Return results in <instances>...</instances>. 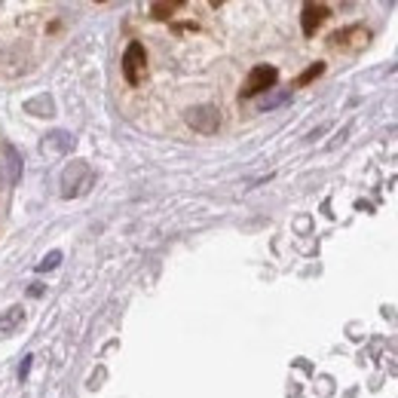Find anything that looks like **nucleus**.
I'll return each mask as SVG.
<instances>
[{"instance_id": "f257e3e1", "label": "nucleus", "mask_w": 398, "mask_h": 398, "mask_svg": "<svg viewBox=\"0 0 398 398\" xmlns=\"http://www.w3.org/2000/svg\"><path fill=\"white\" fill-rule=\"evenodd\" d=\"M123 77H126L129 86H138L147 77V52L138 40H132L123 52Z\"/></svg>"}, {"instance_id": "f03ea898", "label": "nucleus", "mask_w": 398, "mask_h": 398, "mask_svg": "<svg viewBox=\"0 0 398 398\" xmlns=\"http://www.w3.org/2000/svg\"><path fill=\"white\" fill-rule=\"evenodd\" d=\"M89 178H92V172H89L86 162H80V160L68 162V166H64V172H62V197L64 199L80 197V193L89 187Z\"/></svg>"}, {"instance_id": "7ed1b4c3", "label": "nucleus", "mask_w": 398, "mask_h": 398, "mask_svg": "<svg viewBox=\"0 0 398 398\" xmlns=\"http://www.w3.org/2000/svg\"><path fill=\"white\" fill-rule=\"evenodd\" d=\"M276 80H279V71L273 68V64H258V68H251V74L245 77L242 92L239 95H242V99H254V95L276 86Z\"/></svg>"}, {"instance_id": "20e7f679", "label": "nucleus", "mask_w": 398, "mask_h": 398, "mask_svg": "<svg viewBox=\"0 0 398 398\" xmlns=\"http://www.w3.org/2000/svg\"><path fill=\"white\" fill-rule=\"evenodd\" d=\"M184 120H187V126L197 129L199 135H212V132H218V126H221V114L212 104H197V108H190L184 114Z\"/></svg>"}, {"instance_id": "39448f33", "label": "nucleus", "mask_w": 398, "mask_h": 398, "mask_svg": "<svg viewBox=\"0 0 398 398\" xmlns=\"http://www.w3.org/2000/svg\"><path fill=\"white\" fill-rule=\"evenodd\" d=\"M331 16V10L325 3H306L303 6V18H300V28H303L306 37H312L319 31V25Z\"/></svg>"}, {"instance_id": "423d86ee", "label": "nucleus", "mask_w": 398, "mask_h": 398, "mask_svg": "<svg viewBox=\"0 0 398 398\" xmlns=\"http://www.w3.org/2000/svg\"><path fill=\"white\" fill-rule=\"evenodd\" d=\"M74 150V138H71L68 132H49L47 138H43V153L47 156H64Z\"/></svg>"}, {"instance_id": "0eeeda50", "label": "nucleus", "mask_w": 398, "mask_h": 398, "mask_svg": "<svg viewBox=\"0 0 398 398\" xmlns=\"http://www.w3.org/2000/svg\"><path fill=\"white\" fill-rule=\"evenodd\" d=\"M352 37H358L356 47L368 43V31H364V28H343V31H337V34H331V47H349Z\"/></svg>"}, {"instance_id": "6e6552de", "label": "nucleus", "mask_w": 398, "mask_h": 398, "mask_svg": "<svg viewBox=\"0 0 398 398\" xmlns=\"http://www.w3.org/2000/svg\"><path fill=\"white\" fill-rule=\"evenodd\" d=\"M22 322H25V310H22V306H10V310L0 316V331H12V328H18Z\"/></svg>"}, {"instance_id": "1a4fd4ad", "label": "nucleus", "mask_w": 398, "mask_h": 398, "mask_svg": "<svg viewBox=\"0 0 398 398\" xmlns=\"http://www.w3.org/2000/svg\"><path fill=\"white\" fill-rule=\"evenodd\" d=\"M181 0H169V3H153L150 6V16L153 18H172V12H178L181 10Z\"/></svg>"}, {"instance_id": "9d476101", "label": "nucleus", "mask_w": 398, "mask_h": 398, "mask_svg": "<svg viewBox=\"0 0 398 398\" xmlns=\"http://www.w3.org/2000/svg\"><path fill=\"white\" fill-rule=\"evenodd\" d=\"M3 153L10 156V178H12V184H16V181L22 178V160H18V150L12 145H3Z\"/></svg>"}, {"instance_id": "9b49d317", "label": "nucleus", "mask_w": 398, "mask_h": 398, "mask_svg": "<svg viewBox=\"0 0 398 398\" xmlns=\"http://www.w3.org/2000/svg\"><path fill=\"white\" fill-rule=\"evenodd\" d=\"M288 99H291V92H273V95H266V99H260L258 108L260 110H273V108H279V104H285Z\"/></svg>"}, {"instance_id": "f8f14e48", "label": "nucleus", "mask_w": 398, "mask_h": 398, "mask_svg": "<svg viewBox=\"0 0 398 398\" xmlns=\"http://www.w3.org/2000/svg\"><path fill=\"white\" fill-rule=\"evenodd\" d=\"M58 264H62V251L55 249V251H49L47 258L40 260V264H37V273H49V270H55Z\"/></svg>"}, {"instance_id": "ddd939ff", "label": "nucleus", "mask_w": 398, "mask_h": 398, "mask_svg": "<svg viewBox=\"0 0 398 398\" xmlns=\"http://www.w3.org/2000/svg\"><path fill=\"white\" fill-rule=\"evenodd\" d=\"M25 108H28V110H43L40 116H52V101H49V95H40L37 101H28Z\"/></svg>"}, {"instance_id": "4468645a", "label": "nucleus", "mask_w": 398, "mask_h": 398, "mask_svg": "<svg viewBox=\"0 0 398 398\" xmlns=\"http://www.w3.org/2000/svg\"><path fill=\"white\" fill-rule=\"evenodd\" d=\"M322 71H325V64H322V62H316L310 71H303V74L297 77V86H306V83H310V80H316V77L322 74Z\"/></svg>"}, {"instance_id": "2eb2a0df", "label": "nucleus", "mask_w": 398, "mask_h": 398, "mask_svg": "<svg viewBox=\"0 0 398 398\" xmlns=\"http://www.w3.org/2000/svg\"><path fill=\"white\" fill-rule=\"evenodd\" d=\"M31 364H34V356H25V358H22V364H18V380H28Z\"/></svg>"}, {"instance_id": "dca6fc26", "label": "nucleus", "mask_w": 398, "mask_h": 398, "mask_svg": "<svg viewBox=\"0 0 398 398\" xmlns=\"http://www.w3.org/2000/svg\"><path fill=\"white\" fill-rule=\"evenodd\" d=\"M28 295H31V297H40V295H43V285H31Z\"/></svg>"}, {"instance_id": "f3484780", "label": "nucleus", "mask_w": 398, "mask_h": 398, "mask_svg": "<svg viewBox=\"0 0 398 398\" xmlns=\"http://www.w3.org/2000/svg\"><path fill=\"white\" fill-rule=\"evenodd\" d=\"M0 190H3V172H0Z\"/></svg>"}]
</instances>
